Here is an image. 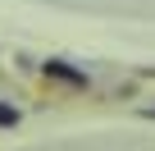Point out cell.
I'll return each instance as SVG.
<instances>
[{
    "mask_svg": "<svg viewBox=\"0 0 155 151\" xmlns=\"http://www.w3.org/2000/svg\"><path fill=\"white\" fill-rule=\"evenodd\" d=\"M41 73H46L50 83H64V87H91L87 69H73L68 60H46V64H41Z\"/></svg>",
    "mask_w": 155,
    "mask_h": 151,
    "instance_id": "obj_1",
    "label": "cell"
},
{
    "mask_svg": "<svg viewBox=\"0 0 155 151\" xmlns=\"http://www.w3.org/2000/svg\"><path fill=\"white\" fill-rule=\"evenodd\" d=\"M0 128H18V110L0 101Z\"/></svg>",
    "mask_w": 155,
    "mask_h": 151,
    "instance_id": "obj_2",
    "label": "cell"
},
{
    "mask_svg": "<svg viewBox=\"0 0 155 151\" xmlns=\"http://www.w3.org/2000/svg\"><path fill=\"white\" fill-rule=\"evenodd\" d=\"M150 119H155V105H150Z\"/></svg>",
    "mask_w": 155,
    "mask_h": 151,
    "instance_id": "obj_3",
    "label": "cell"
}]
</instances>
